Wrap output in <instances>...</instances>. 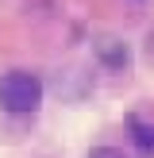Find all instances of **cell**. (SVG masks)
<instances>
[{
  "mask_svg": "<svg viewBox=\"0 0 154 158\" xmlns=\"http://www.w3.org/2000/svg\"><path fill=\"white\" fill-rule=\"evenodd\" d=\"M43 104V81L38 73H27V69H12V73L0 77V108L12 116H27L38 112Z\"/></svg>",
  "mask_w": 154,
  "mask_h": 158,
  "instance_id": "obj_1",
  "label": "cell"
},
{
  "mask_svg": "<svg viewBox=\"0 0 154 158\" xmlns=\"http://www.w3.org/2000/svg\"><path fill=\"white\" fill-rule=\"evenodd\" d=\"M127 131H131V143L139 147V154H154V123L150 120L131 116V120H127Z\"/></svg>",
  "mask_w": 154,
  "mask_h": 158,
  "instance_id": "obj_2",
  "label": "cell"
},
{
  "mask_svg": "<svg viewBox=\"0 0 154 158\" xmlns=\"http://www.w3.org/2000/svg\"><path fill=\"white\" fill-rule=\"evenodd\" d=\"M89 158H127V154H123L120 147H96V151H92Z\"/></svg>",
  "mask_w": 154,
  "mask_h": 158,
  "instance_id": "obj_3",
  "label": "cell"
}]
</instances>
